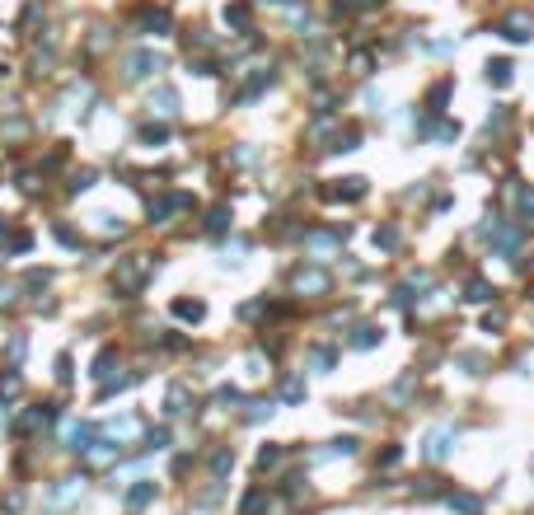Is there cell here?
I'll list each match as a JSON object with an SVG mask.
<instances>
[{
	"label": "cell",
	"instance_id": "obj_23",
	"mask_svg": "<svg viewBox=\"0 0 534 515\" xmlns=\"http://www.w3.org/2000/svg\"><path fill=\"white\" fill-rule=\"evenodd\" d=\"M230 469H234V455H230V450H216V455H211V473H216V478H225Z\"/></svg>",
	"mask_w": 534,
	"mask_h": 515
},
{
	"label": "cell",
	"instance_id": "obj_24",
	"mask_svg": "<svg viewBox=\"0 0 534 515\" xmlns=\"http://www.w3.org/2000/svg\"><path fill=\"white\" fill-rule=\"evenodd\" d=\"M426 136H436V141H455L459 127L455 122H436V127H426Z\"/></svg>",
	"mask_w": 534,
	"mask_h": 515
},
{
	"label": "cell",
	"instance_id": "obj_12",
	"mask_svg": "<svg viewBox=\"0 0 534 515\" xmlns=\"http://www.w3.org/2000/svg\"><path fill=\"white\" fill-rule=\"evenodd\" d=\"M174 314L183 324H201V319H206V304L201 300H174Z\"/></svg>",
	"mask_w": 534,
	"mask_h": 515
},
{
	"label": "cell",
	"instance_id": "obj_40",
	"mask_svg": "<svg viewBox=\"0 0 534 515\" xmlns=\"http://www.w3.org/2000/svg\"><path fill=\"white\" fill-rule=\"evenodd\" d=\"M5 230H10V221H5V216H0V235H5Z\"/></svg>",
	"mask_w": 534,
	"mask_h": 515
},
{
	"label": "cell",
	"instance_id": "obj_9",
	"mask_svg": "<svg viewBox=\"0 0 534 515\" xmlns=\"http://www.w3.org/2000/svg\"><path fill=\"white\" fill-rule=\"evenodd\" d=\"M150 501H155V482L150 478H141V482L127 487V506H132V511H141V506H150Z\"/></svg>",
	"mask_w": 534,
	"mask_h": 515
},
{
	"label": "cell",
	"instance_id": "obj_7",
	"mask_svg": "<svg viewBox=\"0 0 534 515\" xmlns=\"http://www.w3.org/2000/svg\"><path fill=\"white\" fill-rule=\"evenodd\" d=\"M192 408V393L183 389V384H169V393H164V413L169 417H183Z\"/></svg>",
	"mask_w": 534,
	"mask_h": 515
},
{
	"label": "cell",
	"instance_id": "obj_17",
	"mask_svg": "<svg viewBox=\"0 0 534 515\" xmlns=\"http://www.w3.org/2000/svg\"><path fill=\"white\" fill-rule=\"evenodd\" d=\"M141 28H145V33H164V28H169V10H145L141 14Z\"/></svg>",
	"mask_w": 534,
	"mask_h": 515
},
{
	"label": "cell",
	"instance_id": "obj_32",
	"mask_svg": "<svg viewBox=\"0 0 534 515\" xmlns=\"http://www.w3.org/2000/svg\"><path fill=\"white\" fill-rule=\"evenodd\" d=\"M403 460V450L399 445H389V450H384V455H379V464H384V469H394V464H399Z\"/></svg>",
	"mask_w": 534,
	"mask_h": 515
},
{
	"label": "cell",
	"instance_id": "obj_1",
	"mask_svg": "<svg viewBox=\"0 0 534 515\" xmlns=\"http://www.w3.org/2000/svg\"><path fill=\"white\" fill-rule=\"evenodd\" d=\"M150 272H155V258H150V253H127V258H117L112 291H117V295H141V286L150 281Z\"/></svg>",
	"mask_w": 534,
	"mask_h": 515
},
{
	"label": "cell",
	"instance_id": "obj_36",
	"mask_svg": "<svg viewBox=\"0 0 534 515\" xmlns=\"http://www.w3.org/2000/svg\"><path fill=\"white\" fill-rule=\"evenodd\" d=\"M520 211L534 216V188H520Z\"/></svg>",
	"mask_w": 534,
	"mask_h": 515
},
{
	"label": "cell",
	"instance_id": "obj_13",
	"mask_svg": "<svg viewBox=\"0 0 534 515\" xmlns=\"http://www.w3.org/2000/svg\"><path fill=\"white\" fill-rule=\"evenodd\" d=\"M47 422H52V408H33V413H23V422L19 426H14V431H19V436H28V431H38V426H47Z\"/></svg>",
	"mask_w": 534,
	"mask_h": 515
},
{
	"label": "cell",
	"instance_id": "obj_16",
	"mask_svg": "<svg viewBox=\"0 0 534 515\" xmlns=\"http://www.w3.org/2000/svg\"><path fill=\"white\" fill-rule=\"evenodd\" d=\"M225 23H230V28H239V33H248V5H239V0H234V5H225Z\"/></svg>",
	"mask_w": 534,
	"mask_h": 515
},
{
	"label": "cell",
	"instance_id": "obj_38",
	"mask_svg": "<svg viewBox=\"0 0 534 515\" xmlns=\"http://www.w3.org/2000/svg\"><path fill=\"white\" fill-rule=\"evenodd\" d=\"M314 366H319V370H328V366H333V351H328V347H319V351H314Z\"/></svg>",
	"mask_w": 534,
	"mask_h": 515
},
{
	"label": "cell",
	"instance_id": "obj_11",
	"mask_svg": "<svg viewBox=\"0 0 534 515\" xmlns=\"http://www.w3.org/2000/svg\"><path fill=\"white\" fill-rule=\"evenodd\" d=\"M328 197H337V202H356V197H366V179H342L337 188H328Z\"/></svg>",
	"mask_w": 534,
	"mask_h": 515
},
{
	"label": "cell",
	"instance_id": "obj_28",
	"mask_svg": "<svg viewBox=\"0 0 534 515\" xmlns=\"http://www.w3.org/2000/svg\"><path fill=\"white\" fill-rule=\"evenodd\" d=\"M281 398H286V403H300V398H305V384H300V380H286Z\"/></svg>",
	"mask_w": 534,
	"mask_h": 515
},
{
	"label": "cell",
	"instance_id": "obj_20",
	"mask_svg": "<svg viewBox=\"0 0 534 515\" xmlns=\"http://www.w3.org/2000/svg\"><path fill=\"white\" fill-rule=\"evenodd\" d=\"M333 455H356V440H352V436H342V440H333L328 450H319L314 460H333Z\"/></svg>",
	"mask_w": 534,
	"mask_h": 515
},
{
	"label": "cell",
	"instance_id": "obj_8",
	"mask_svg": "<svg viewBox=\"0 0 534 515\" xmlns=\"http://www.w3.org/2000/svg\"><path fill=\"white\" fill-rule=\"evenodd\" d=\"M150 112H159V117H174V112H178V94L169 90V85H159V90L150 94Z\"/></svg>",
	"mask_w": 534,
	"mask_h": 515
},
{
	"label": "cell",
	"instance_id": "obj_21",
	"mask_svg": "<svg viewBox=\"0 0 534 515\" xmlns=\"http://www.w3.org/2000/svg\"><path fill=\"white\" fill-rule=\"evenodd\" d=\"M225 225H230V206H211V211H206V230H211V235H221Z\"/></svg>",
	"mask_w": 534,
	"mask_h": 515
},
{
	"label": "cell",
	"instance_id": "obj_19",
	"mask_svg": "<svg viewBox=\"0 0 534 515\" xmlns=\"http://www.w3.org/2000/svg\"><path fill=\"white\" fill-rule=\"evenodd\" d=\"M379 337H384V333H379V328H370V324H361V328H356V333H352V347H375V342H379Z\"/></svg>",
	"mask_w": 534,
	"mask_h": 515
},
{
	"label": "cell",
	"instance_id": "obj_2",
	"mask_svg": "<svg viewBox=\"0 0 534 515\" xmlns=\"http://www.w3.org/2000/svg\"><path fill=\"white\" fill-rule=\"evenodd\" d=\"M155 70H164V56H159L155 47H136V52H127V61H122L127 80H150Z\"/></svg>",
	"mask_w": 534,
	"mask_h": 515
},
{
	"label": "cell",
	"instance_id": "obj_6",
	"mask_svg": "<svg viewBox=\"0 0 534 515\" xmlns=\"http://www.w3.org/2000/svg\"><path fill=\"white\" fill-rule=\"evenodd\" d=\"M94 436H99V431H94L89 422H70V426H66V445L80 450V455H85V450H94Z\"/></svg>",
	"mask_w": 534,
	"mask_h": 515
},
{
	"label": "cell",
	"instance_id": "obj_25",
	"mask_svg": "<svg viewBox=\"0 0 534 515\" xmlns=\"http://www.w3.org/2000/svg\"><path fill=\"white\" fill-rule=\"evenodd\" d=\"M375 244H379V248H399V230H394V225L375 230Z\"/></svg>",
	"mask_w": 534,
	"mask_h": 515
},
{
	"label": "cell",
	"instance_id": "obj_18",
	"mask_svg": "<svg viewBox=\"0 0 534 515\" xmlns=\"http://www.w3.org/2000/svg\"><path fill=\"white\" fill-rule=\"evenodd\" d=\"M80 487H85V482H80V478H61V487H56V492H52V501H56V506L75 501V497H80Z\"/></svg>",
	"mask_w": 534,
	"mask_h": 515
},
{
	"label": "cell",
	"instance_id": "obj_10",
	"mask_svg": "<svg viewBox=\"0 0 534 515\" xmlns=\"http://www.w3.org/2000/svg\"><path fill=\"white\" fill-rule=\"evenodd\" d=\"M342 239H347V230H310L305 244H310V248H337Z\"/></svg>",
	"mask_w": 534,
	"mask_h": 515
},
{
	"label": "cell",
	"instance_id": "obj_15",
	"mask_svg": "<svg viewBox=\"0 0 534 515\" xmlns=\"http://www.w3.org/2000/svg\"><path fill=\"white\" fill-rule=\"evenodd\" d=\"M450 511H459V515H478V511H483V501H478V497H468V492H450Z\"/></svg>",
	"mask_w": 534,
	"mask_h": 515
},
{
	"label": "cell",
	"instance_id": "obj_5",
	"mask_svg": "<svg viewBox=\"0 0 534 515\" xmlns=\"http://www.w3.org/2000/svg\"><path fill=\"white\" fill-rule=\"evenodd\" d=\"M290 286H295L300 295H323V291H328V272H323V267H300Z\"/></svg>",
	"mask_w": 534,
	"mask_h": 515
},
{
	"label": "cell",
	"instance_id": "obj_29",
	"mask_svg": "<svg viewBox=\"0 0 534 515\" xmlns=\"http://www.w3.org/2000/svg\"><path fill=\"white\" fill-rule=\"evenodd\" d=\"M248 422H263V417H272V403H248Z\"/></svg>",
	"mask_w": 534,
	"mask_h": 515
},
{
	"label": "cell",
	"instance_id": "obj_34",
	"mask_svg": "<svg viewBox=\"0 0 534 515\" xmlns=\"http://www.w3.org/2000/svg\"><path fill=\"white\" fill-rule=\"evenodd\" d=\"M108 366H112V351H99V361H94V375L103 380V375H108Z\"/></svg>",
	"mask_w": 534,
	"mask_h": 515
},
{
	"label": "cell",
	"instance_id": "obj_35",
	"mask_svg": "<svg viewBox=\"0 0 534 515\" xmlns=\"http://www.w3.org/2000/svg\"><path fill=\"white\" fill-rule=\"evenodd\" d=\"M216 403H239V389H230V384H225V389H216Z\"/></svg>",
	"mask_w": 534,
	"mask_h": 515
},
{
	"label": "cell",
	"instance_id": "obj_14",
	"mask_svg": "<svg viewBox=\"0 0 534 515\" xmlns=\"http://www.w3.org/2000/svg\"><path fill=\"white\" fill-rule=\"evenodd\" d=\"M511 61H501V56H497V61H488V85H497V90H506V85H511Z\"/></svg>",
	"mask_w": 534,
	"mask_h": 515
},
{
	"label": "cell",
	"instance_id": "obj_22",
	"mask_svg": "<svg viewBox=\"0 0 534 515\" xmlns=\"http://www.w3.org/2000/svg\"><path fill=\"white\" fill-rule=\"evenodd\" d=\"M281 455H286L281 445H263V450H258V469H277V464H281Z\"/></svg>",
	"mask_w": 534,
	"mask_h": 515
},
{
	"label": "cell",
	"instance_id": "obj_33",
	"mask_svg": "<svg viewBox=\"0 0 534 515\" xmlns=\"http://www.w3.org/2000/svg\"><path fill=\"white\" fill-rule=\"evenodd\" d=\"M85 188H94V174H89V169H85V174H75V183H70V192H85Z\"/></svg>",
	"mask_w": 534,
	"mask_h": 515
},
{
	"label": "cell",
	"instance_id": "obj_27",
	"mask_svg": "<svg viewBox=\"0 0 534 515\" xmlns=\"http://www.w3.org/2000/svg\"><path fill=\"white\" fill-rule=\"evenodd\" d=\"M141 141H145V146H164V141H169V132H164V127H145V132H141Z\"/></svg>",
	"mask_w": 534,
	"mask_h": 515
},
{
	"label": "cell",
	"instance_id": "obj_26",
	"mask_svg": "<svg viewBox=\"0 0 534 515\" xmlns=\"http://www.w3.org/2000/svg\"><path fill=\"white\" fill-rule=\"evenodd\" d=\"M492 295L497 291H492L488 281H468V300H492Z\"/></svg>",
	"mask_w": 534,
	"mask_h": 515
},
{
	"label": "cell",
	"instance_id": "obj_37",
	"mask_svg": "<svg viewBox=\"0 0 534 515\" xmlns=\"http://www.w3.org/2000/svg\"><path fill=\"white\" fill-rule=\"evenodd\" d=\"M0 393H19V375H0Z\"/></svg>",
	"mask_w": 534,
	"mask_h": 515
},
{
	"label": "cell",
	"instance_id": "obj_31",
	"mask_svg": "<svg viewBox=\"0 0 534 515\" xmlns=\"http://www.w3.org/2000/svg\"><path fill=\"white\" fill-rule=\"evenodd\" d=\"M56 239H61L66 248H75V244H80V235H75V230H66V225H56Z\"/></svg>",
	"mask_w": 534,
	"mask_h": 515
},
{
	"label": "cell",
	"instance_id": "obj_30",
	"mask_svg": "<svg viewBox=\"0 0 534 515\" xmlns=\"http://www.w3.org/2000/svg\"><path fill=\"white\" fill-rule=\"evenodd\" d=\"M145 445H150V450H164V445H169V431H164V426H159V431H150V436H145Z\"/></svg>",
	"mask_w": 534,
	"mask_h": 515
},
{
	"label": "cell",
	"instance_id": "obj_3",
	"mask_svg": "<svg viewBox=\"0 0 534 515\" xmlns=\"http://www.w3.org/2000/svg\"><path fill=\"white\" fill-rule=\"evenodd\" d=\"M450 450H455V426H436L431 436H426L422 455H426L431 464H441V460H450Z\"/></svg>",
	"mask_w": 534,
	"mask_h": 515
},
{
	"label": "cell",
	"instance_id": "obj_39",
	"mask_svg": "<svg viewBox=\"0 0 534 515\" xmlns=\"http://www.w3.org/2000/svg\"><path fill=\"white\" fill-rule=\"evenodd\" d=\"M23 347H28V342H23V333H14V337H10V356L19 361V356H23Z\"/></svg>",
	"mask_w": 534,
	"mask_h": 515
},
{
	"label": "cell",
	"instance_id": "obj_4",
	"mask_svg": "<svg viewBox=\"0 0 534 515\" xmlns=\"http://www.w3.org/2000/svg\"><path fill=\"white\" fill-rule=\"evenodd\" d=\"M497 33L506 38V43H530L534 38V19L530 14H506V19L497 23Z\"/></svg>",
	"mask_w": 534,
	"mask_h": 515
}]
</instances>
